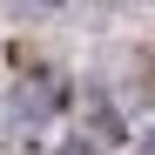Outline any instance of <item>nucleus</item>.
<instances>
[{"instance_id": "obj_1", "label": "nucleus", "mask_w": 155, "mask_h": 155, "mask_svg": "<svg viewBox=\"0 0 155 155\" xmlns=\"http://www.w3.org/2000/svg\"><path fill=\"white\" fill-rule=\"evenodd\" d=\"M61 155H94V148H88V142H68V148H61Z\"/></svg>"}, {"instance_id": "obj_2", "label": "nucleus", "mask_w": 155, "mask_h": 155, "mask_svg": "<svg viewBox=\"0 0 155 155\" xmlns=\"http://www.w3.org/2000/svg\"><path fill=\"white\" fill-rule=\"evenodd\" d=\"M142 155H155V135H148V142H142Z\"/></svg>"}, {"instance_id": "obj_3", "label": "nucleus", "mask_w": 155, "mask_h": 155, "mask_svg": "<svg viewBox=\"0 0 155 155\" xmlns=\"http://www.w3.org/2000/svg\"><path fill=\"white\" fill-rule=\"evenodd\" d=\"M34 7H61V0H34Z\"/></svg>"}]
</instances>
